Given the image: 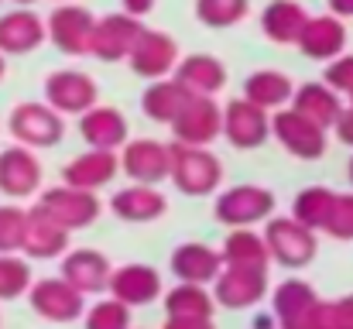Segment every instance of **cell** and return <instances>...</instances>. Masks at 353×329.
<instances>
[{
  "label": "cell",
  "instance_id": "obj_1",
  "mask_svg": "<svg viewBox=\"0 0 353 329\" xmlns=\"http://www.w3.org/2000/svg\"><path fill=\"white\" fill-rule=\"evenodd\" d=\"M172 182L185 196H213L223 182V165L210 148H189L172 141Z\"/></svg>",
  "mask_w": 353,
  "mask_h": 329
},
{
  "label": "cell",
  "instance_id": "obj_2",
  "mask_svg": "<svg viewBox=\"0 0 353 329\" xmlns=\"http://www.w3.org/2000/svg\"><path fill=\"white\" fill-rule=\"evenodd\" d=\"M264 243H268V254L274 264L281 268H305L316 261V250H319V240H316V230L302 226L299 219L292 217H271L264 223Z\"/></svg>",
  "mask_w": 353,
  "mask_h": 329
},
{
  "label": "cell",
  "instance_id": "obj_3",
  "mask_svg": "<svg viewBox=\"0 0 353 329\" xmlns=\"http://www.w3.org/2000/svg\"><path fill=\"white\" fill-rule=\"evenodd\" d=\"M213 217L230 230H254L274 217V192L264 186H234L213 199Z\"/></svg>",
  "mask_w": 353,
  "mask_h": 329
},
{
  "label": "cell",
  "instance_id": "obj_4",
  "mask_svg": "<svg viewBox=\"0 0 353 329\" xmlns=\"http://www.w3.org/2000/svg\"><path fill=\"white\" fill-rule=\"evenodd\" d=\"M7 130L17 144L31 148V151H41V148H55L62 137H65V120L62 113L48 107L45 100H24L10 110L7 117Z\"/></svg>",
  "mask_w": 353,
  "mask_h": 329
},
{
  "label": "cell",
  "instance_id": "obj_5",
  "mask_svg": "<svg viewBox=\"0 0 353 329\" xmlns=\"http://www.w3.org/2000/svg\"><path fill=\"white\" fill-rule=\"evenodd\" d=\"M34 206L45 210L48 217L55 219L62 230H69V233L93 226V223L100 219V213H103V203H100L97 192H83V189H72V186H65V182L45 189Z\"/></svg>",
  "mask_w": 353,
  "mask_h": 329
},
{
  "label": "cell",
  "instance_id": "obj_6",
  "mask_svg": "<svg viewBox=\"0 0 353 329\" xmlns=\"http://www.w3.org/2000/svg\"><path fill=\"white\" fill-rule=\"evenodd\" d=\"M120 172L130 186H161L172 179V144L154 137H137L120 148Z\"/></svg>",
  "mask_w": 353,
  "mask_h": 329
},
{
  "label": "cell",
  "instance_id": "obj_7",
  "mask_svg": "<svg viewBox=\"0 0 353 329\" xmlns=\"http://www.w3.org/2000/svg\"><path fill=\"white\" fill-rule=\"evenodd\" d=\"M97 100H100V86L83 69H59L48 72L45 79V103L62 117H83L97 107Z\"/></svg>",
  "mask_w": 353,
  "mask_h": 329
},
{
  "label": "cell",
  "instance_id": "obj_8",
  "mask_svg": "<svg viewBox=\"0 0 353 329\" xmlns=\"http://www.w3.org/2000/svg\"><path fill=\"white\" fill-rule=\"evenodd\" d=\"M127 66L134 76L141 79H172L175 69H179V41L165 31H154V28H144L141 38L134 41L130 55H127Z\"/></svg>",
  "mask_w": 353,
  "mask_h": 329
},
{
  "label": "cell",
  "instance_id": "obj_9",
  "mask_svg": "<svg viewBox=\"0 0 353 329\" xmlns=\"http://www.w3.org/2000/svg\"><path fill=\"white\" fill-rule=\"evenodd\" d=\"M271 137H274L292 158H302V161L323 158V154H326V144H330V137H326V130H323L319 123L305 120L302 113H295L292 107L271 113Z\"/></svg>",
  "mask_w": 353,
  "mask_h": 329
},
{
  "label": "cell",
  "instance_id": "obj_10",
  "mask_svg": "<svg viewBox=\"0 0 353 329\" xmlns=\"http://www.w3.org/2000/svg\"><path fill=\"white\" fill-rule=\"evenodd\" d=\"M28 306L34 316L48 323H76L86 312V295L76 292L62 275L59 278H38L28 292Z\"/></svg>",
  "mask_w": 353,
  "mask_h": 329
},
{
  "label": "cell",
  "instance_id": "obj_11",
  "mask_svg": "<svg viewBox=\"0 0 353 329\" xmlns=\"http://www.w3.org/2000/svg\"><path fill=\"white\" fill-rule=\"evenodd\" d=\"M48 24V41L65 52V55H90L97 14L86 10L83 3H55V10L45 17Z\"/></svg>",
  "mask_w": 353,
  "mask_h": 329
},
{
  "label": "cell",
  "instance_id": "obj_12",
  "mask_svg": "<svg viewBox=\"0 0 353 329\" xmlns=\"http://www.w3.org/2000/svg\"><path fill=\"white\" fill-rule=\"evenodd\" d=\"M172 134H175V144L210 148L216 137H223V107L213 97H192L189 107L172 123Z\"/></svg>",
  "mask_w": 353,
  "mask_h": 329
},
{
  "label": "cell",
  "instance_id": "obj_13",
  "mask_svg": "<svg viewBox=\"0 0 353 329\" xmlns=\"http://www.w3.org/2000/svg\"><path fill=\"white\" fill-rule=\"evenodd\" d=\"M223 137L236 151H254L271 137V113L236 97L223 107Z\"/></svg>",
  "mask_w": 353,
  "mask_h": 329
},
{
  "label": "cell",
  "instance_id": "obj_14",
  "mask_svg": "<svg viewBox=\"0 0 353 329\" xmlns=\"http://www.w3.org/2000/svg\"><path fill=\"white\" fill-rule=\"evenodd\" d=\"M141 21L130 17V14H103L97 17V28H93V41H90V55L100 59V62H127L134 41L141 38Z\"/></svg>",
  "mask_w": 353,
  "mask_h": 329
},
{
  "label": "cell",
  "instance_id": "obj_15",
  "mask_svg": "<svg viewBox=\"0 0 353 329\" xmlns=\"http://www.w3.org/2000/svg\"><path fill=\"white\" fill-rule=\"evenodd\" d=\"M41 179H45V168L31 148L10 144L0 151V192L3 196L28 199V196L41 192Z\"/></svg>",
  "mask_w": 353,
  "mask_h": 329
},
{
  "label": "cell",
  "instance_id": "obj_16",
  "mask_svg": "<svg viewBox=\"0 0 353 329\" xmlns=\"http://www.w3.org/2000/svg\"><path fill=\"white\" fill-rule=\"evenodd\" d=\"M319 295L309 281L302 278H288L271 292V316L278 329H309L316 309H319Z\"/></svg>",
  "mask_w": 353,
  "mask_h": 329
},
{
  "label": "cell",
  "instance_id": "obj_17",
  "mask_svg": "<svg viewBox=\"0 0 353 329\" xmlns=\"http://www.w3.org/2000/svg\"><path fill=\"white\" fill-rule=\"evenodd\" d=\"M62 278L83 295H103V292H110L114 264L103 250L79 247V250H69L62 257Z\"/></svg>",
  "mask_w": 353,
  "mask_h": 329
},
{
  "label": "cell",
  "instance_id": "obj_18",
  "mask_svg": "<svg viewBox=\"0 0 353 329\" xmlns=\"http://www.w3.org/2000/svg\"><path fill=\"white\" fill-rule=\"evenodd\" d=\"M271 292L268 285V271H243V268H223L220 278L213 281V299L220 309H254L257 302H264V295Z\"/></svg>",
  "mask_w": 353,
  "mask_h": 329
},
{
  "label": "cell",
  "instance_id": "obj_19",
  "mask_svg": "<svg viewBox=\"0 0 353 329\" xmlns=\"http://www.w3.org/2000/svg\"><path fill=\"white\" fill-rule=\"evenodd\" d=\"M161 292H165V285H161L158 268H151V264H137V261L114 268L110 299L123 302L127 309H144V306L158 302V299H161Z\"/></svg>",
  "mask_w": 353,
  "mask_h": 329
},
{
  "label": "cell",
  "instance_id": "obj_20",
  "mask_svg": "<svg viewBox=\"0 0 353 329\" xmlns=\"http://www.w3.org/2000/svg\"><path fill=\"white\" fill-rule=\"evenodd\" d=\"M48 41V24L31 7L0 14V55H28Z\"/></svg>",
  "mask_w": 353,
  "mask_h": 329
},
{
  "label": "cell",
  "instance_id": "obj_21",
  "mask_svg": "<svg viewBox=\"0 0 353 329\" xmlns=\"http://www.w3.org/2000/svg\"><path fill=\"white\" fill-rule=\"evenodd\" d=\"M120 175V154L117 151H97L86 148L83 154H76L65 168H62V182L83 192H100L107 189Z\"/></svg>",
  "mask_w": 353,
  "mask_h": 329
},
{
  "label": "cell",
  "instance_id": "obj_22",
  "mask_svg": "<svg viewBox=\"0 0 353 329\" xmlns=\"http://www.w3.org/2000/svg\"><path fill=\"white\" fill-rule=\"evenodd\" d=\"M168 268L182 285H213L223 271V254L210 243H179Z\"/></svg>",
  "mask_w": 353,
  "mask_h": 329
},
{
  "label": "cell",
  "instance_id": "obj_23",
  "mask_svg": "<svg viewBox=\"0 0 353 329\" xmlns=\"http://www.w3.org/2000/svg\"><path fill=\"white\" fill-rule=\"evenodd\" d=\"M299 48H302L305 59H316V62L330 66L347 48V24L333 14H316V17H309V24L299 38Z\"/></svg>",
  "mask_w": 353,
  "mask_h": 329
},
{
  "label": "cell",
  "instance_id": "obj_24",
  "mask_svg": "<svg viewBox=\"0 0 353 329\" xmlns=\"http://www.w3.org/2000/svg\"><path fill=\"white\" fill-rule=\"evenodd\" d=\"M69 254V230H62L45 210H28V237H24V257L28 261H55Z\"/></svg>",
  "mask_w": 353,
  "mask_h": 329
},
{
  "label": "cell",
  "instance_id": "obj_25",
  "mask_svg": "<svg viewBox=\"0 0 353 329\" xmlns=\"http://www.w3.org/2000/svg\"><path fill=\"white\" fill-rule=\"evenodd\" d=\"M79 134L97 151H117L130 141V123L117 107H97L79 117Z\"/></svg>",
  "mask_w": 353,
  "mask_h": 329
},
{
  "label": "cell",
  "instance_id": "obj_26",
  "mask_svg": "<svg viewBox=\"0 0 353 329\" xmlns=\"http://www.w3.org/2000/svg\"><path fill=\"white\" fill-rule=\"evenodd\" d=\"M175 79L192 97H216L227 86V66L216 55H210V52H192V55L179 59Z\"/></svg>",
  "mask_w": 353,
  "mask_h": 329
},
{
  "label": "cell",
  "instance_id": "obj_27",
  "mask_svg": "<svg viewBox=\"0 0 353 329\" xmlns=\"http://www.w3.org/2000/svg\"><path fill=\"white\" fill-rule=\"evenodd\" d=\"M309 10L299 0H271L261 10V31L268 41L274 45H299L305 24H309Z\"/></svg>",
  "mask_w": 353,
  "mask_h": 329
},
{
  "label": "cell",
  "instance_id": "obj_28",
  "mask_svg": "<svg viewBox=\"0 0 353 329\" xmlns=\"http://www.w3.org/2000/svg\"><path fill=\"white\" fill-rule=\"evenodd\" d=\"M110 210L123 223H154L168 213V199L158 192V186H123L110 196Z\"/></svg>",
  "mask_w": 353,
  "mask_h": 329
},
{
  "label": "cell",
  "instance_id": "obj_29",
  "mask_svg": "<svg viewBox=\"0 0 353 329\" xmlns=\"http://www.w3.org/2000/svg\"><path fill=\"white\" fill-rule=\"evenodd\" d=\"M292 110L302 113L305 120L319 123L323 130H330V127H336L340 113L347 107H343V97L336 90H330L326 83H302V86H295Z\"/></svg>",
  "mask_w": 353,
  "mask_h": 329
},
{
  "label": "cell",
  "instance_id": "obj_30",
  "mask_svg": "<svg viewBox=\"0 0 353 329\" xmlns=\"http://www.w3.org/2000/svg\"><path fill=\"white\" fill-rule=\"evenodd\" d=\"M292 97H295V83H292V76H285L278 69H257L243 79V100H250L254 107L268 110V113L271 110L278 113L285 103H292Z\"/></svg>",
  "mask_w": 353,
  "mask_h": 329
},
{
  "label": "cell",
  "instance_id": "obj_31",
  "mask_svg": "<svg viewBox=\"0 0 353 329\" xmlns=\"http://www.w3.org/2000/svg\"><path fill=\"white\" fill-rule=\"evenodd\" d=\"M189 100H192V93L172 76V79H158V83H151V86L144 90L141 110H144L148 120L168 123V127H172V123L179 120V113L189 107Z\"/></svg>",
  "mask_w": 353,
  "mask_h": 329
},
{
  "label": "cell",
  "instance_id": "obj_32",
  "mask_svg": "<svg viewBox=\"0 0 353 329\" xmlns=\"http://www.w3.org/2000/svg\"><path fill=\"white\" fill-rule=\"evenodd\" d=\"M223 268H243V271H268L271 254L264 243V233L257 230H230L223 240Z\"/></svg>",
  "mask_w": 353,
  "mask_h": 329
},
{
  "label": "cell",
  "instance_id": "obj_33",
  "mask_svg": "<svg viewBox=\"0 0 353 329\" xmlns=\"http://www.w3.org/2000/svg\"><path fill=\"white\" fill-rule=\"evenodd\" d=\"M216 299L206 285H175L165 295V316L172 319H213Z\"/></svg>",
  "mask_w": 353,
  "mask_h": 329
},
{
  "label": "cell",
  "instance_id": "obj_34",
  "mask_svg": "<svg viewBox=\"0 0 353 329\" xmlns=\"http://www.w3.org/2000/svg\"><path fill=\"white\" fill-rule=\"evenodd\" d=\"M333 203H336V192L333 189H326V186H309V189H302L295 199H292V219H299L302 226H309V230H323L326 226V219L333 213Z\"/></svg>",
  "mask_w": 353,
  "mask_h": 329
},
{
  "label": "cell",
  "instance_id": "obj_35",
  "mask_svg": "<svg viewBox=\"0 0 353 329\" xmlns=\"http://www.w3.org/2000/svg\"><path fill=\"white\" fill-rule=\"evenodd\" d=\"M31 285V261L24 254H0V302L28 295Z\"/></svg>",
  "mask_w": 353,
  "mask_h": 329
},
{
  "label": "cell",
  "instance_id": "obj_36",
  "mask_svg": "<svg viewBox=\"0 0 353 329\" xmlns=\"http://www.w3.org/2000/svg\"><path fill=\"white\" fill-rule=\"evenodd\" d=\"M250 0H196V17L206 28H234L247 17Z\"/></svg>",
  "mask_w": 353,
  "mask_h": 329
},
{
  "label": "cell",
  "instance_id": "obj_37",
  "mask_svg": "<svg viewBox=\"0 0 353 329\" xmlns=\"http://www.w3.org/2000/svg\"><path fill=\"white\" fill-rule=\"evenodd\" d=\"M28 237V210L7 203L0 206V254H24Z\"/></svg>",
  "mask_w": 353,
  "mask_h": 329
},
{
  "label": "cell",
  "instance_id": "obj_38",
  "mask_svg": "<svg viewBox=\"0 0 353 329\" xmlns=\"http://www.w3.org/2000/svg\"><path fill=\"white\" fill-rule=\"evenodd\" d=\"M86 329H134L130 326V309L117 299L93 302L86 312Z\"/></svg>",
  "mask_w": 353,
  "mask_h": 329
},
{
  "label": "cell",
  "instance_id": "obj_39",
  "mask_svg": "<svg viewBox=\"0 0 353 329\" xmlns=\"http://www.w3.org/2000/svg\"><path fill=\"white\" fill-rule=\"evenodd\" d=\"M323 233L333 240H353V192H336L333 213L326 219Z\"/></svg>",
  "mask_w": 353,
  "mask_h": 329
},
{
  "label": "cell",
  "instance_id": "obj_40",
  "mask_svg": "<svg viewBox=\"0 0 353 329\" xmlns=\"http://www.w3.org/2000/svg\"><path fill=\"white\" fill-rule=\"evenodd\" d=\"M323 83L330 86V90H336L340 97H353V55H340V59H333L330 66H326V72H323Z\"/></svg>",
  "mask_w": 353,
  "mask_h": 329
},
{
  "label": "cell",
  "instance_id": "obj_41",
  "mask_svg": "<svg viewBox=\"0 0 353 329\" xmlns=\"http://www.w3.org/2000/svg\"><path fill=\"white\" fill-rule=\"evenodd\" d=\"M309 329H343L336 302H319V309H316V316H312Z\"/></svg>",
  "mask_w": 353,
  "mask_h": 329
},
{
  "label": "cell",
  "instance_id": "obj_42",
  "mask_svg": "<svg viewBox=\"0 0 353 329\" xmlns=\"http://www.w3.org/2000/svg\"><path fill=\"white\" fill-rule=\"evenodd\" d=\"M333 130H336V141H340V144L353 148V103L340 113V120H336V127H333Z\"/></svg>",
  "mask_w": 353,
  "mask_h": 329
},
{
  "label": "cell",
  "instance_id": "obj_43",
  "mask_svg": "<svg viewBox=\"0 0 353 329\" xmlns=\"http://www.w3.org/2000/svg\"><path fill=\"white\" fill-rule=\"evenodd\" d=\"M161 329H213V319H172V316H165Z\"/></svg>",
  "mask_w": 353,
  "mask_h": 329
},
{
  "label": "cell",
  "instance_id": "obj_44",
  "mask_svg": "<svg viewBox=\"0 0 353 329\" xmlns=\"http://www.w3.org/2000/svg\"><path fill=\"white\" fill-rule=\"evenodd\" d=\"M120 7H123V14H130V17H144V14H151L154 10V0H120Z\"/></svg>",
  "mask_w": 353,
  "mask_h": 329
},
{
  "label": "cell",
  "instance_id": "obj_45",
  "mask_svg": "<svg viewBox=\"0 0 353 329\" xmlns=\"http://www.w3.org/2000/svg\"><path fill=\"white\" fill-rule=\"evenodd\" d=\"M336 309H340V323H343V329H353V295L336 299Z\"/></svg>",
  "mask_w": 353,
  "mask_h": 329
},
{
  "label": "cell",
  "instance_id": "obj_46",
  "mask_svg": "<svg viewBox=\"0 0 353 329\" xmlns=\"http://www.w3.org/2000/svg\"><path fill=\"white\" fill-rule=\"evenodd\" d=\"M326 3H330V14L333 17H340V21L353 17V0H326Z\"/></svg>",
  "mask_w": 353,
  "mask_h": 329
},
{
  "label": "cell",
  "instance_id": "obj_47",
  "mask_svg": "<svg viewBox=\"0 0 353 329\" xmlns=\"http://www.w3.org/2000/svg\"><path fill=\"white\" fill-rule=\"evenodd\" d=\"M7 76V55H0V79Z\"/></svg>",
  "mask_w": 353,
  "mask_h": 329
},
{
  "label": "cell",
  "instance_id": "obj_48",
  "mask_svg": "<svg viewBox=\"0 0 353 329\" xmlns=\"http://www.w3.org/2000/svg\"><path fill=\"white\" fill-rule=\"evenodd\" d=\"M14 3H17V7H31L34 0H14Z\"/></svg>",
  "mask_w": 353,
  "mask_h": 329
},
{
  "label": "cell",
  "instance_id": "obj_49",
  "mask_svg": "<svg viewBox=\"0 0 353 329\" xmlns=\"http://www.w3.org/2000/svg\"><path fill=\"white\" fill-rule=\"evenodd\" d=\"M347 175H350V186H353V158H350V165H347Z\"/></svg>",
  "mask_w": 353,
  "mask_h": 329
},
{
  "label": "cell",
  "instance_id": "obj_50",
  "mask_svg": "<svg viewBox=\"0 0 353 329\" xmlns=\"http://www.w3.org/2000/svg\"><path fill=\"white\" fill-rule=\"evenodd\" d=\"M55 3H65V0H55Z\"/></svg>",
  "mask_w": 353,
  "mask_h": 329
},
{
  "label": "cell",
  "instance_id": "obj_51",
  "mask_svg": "<svg viewBox=\"0 0 353 329\" xmlns=\"http://www.w3.org/2000/svg\"><path fill=\"white\" fill-rule=\"evenodd\" d=\"M0 329H3V319H0Z\"/></svg>",
  "mask_w": 353,
  "mask_h": 329
},
{
  "label": "cell",
  "instance_id": "obj_52",
  "mask_svg": "<svg viewBox=\"0 0 353 329\" xmlns=\"http://www.w3.org/2000/svg\"><path fill=\"white\" fill-rule=\"evenodd\" d=\"M350 103H353V97H350Z\"/></svg>",
  "mask_w": 353,
  "mask_h": 329
}]
</instances>
